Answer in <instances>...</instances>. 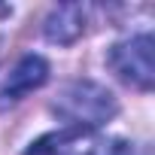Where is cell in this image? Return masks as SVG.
I'll return each mask as SVG.
<instances>
[{
    "instance_id": "obj_3",
    "label": "cell",
    "mask_w": 155,
    "mask_h": 155,
    "mask_svg": "<svg viewBox=\"0 0 155 155\" xmlns=\"http://www.w3.org/2000/svg\"><path fill=\"white\" fill-rule=\"evenodd\" d=\"M107 64L113 67V73L119 79H125L128 85L149 91L155 82V67H152V37L140 34L131 40H122L110 49Z\"/></svg>"
},
{
    "instance_id": "obj_5",
    "label": "cell",
    "mask_w": 155,
    "mask_h": 155,
    "mask_svg": "<svg viewBox=\"0 0 155 155\" xmlns=\"http://www.w3.org/2000/svg\"><path fill=\"white\" fill-rule=\"evenodd\" d=\"M46 37L52 43H61V46H70L76 37L85 31V9L76 6V3H64L58 9H52V15L46 18Z\"/></svg>"
},
{
    "instance_id": "obj_1",
    "label": "cell",
    "mask_w": 155,
    "mask_h": 155,
    "mask_svg": "<svg viewBox=\"0 0 155 155\" xmlns=\"http://www.w3.org/2000/svg\"><path fill=\"white\" fill-rule=\"evenodd\" d=\"M52 110L58 113V119L67 122V128L94 131V128L107 125L119 113V104H116L113 91L104 88L101 82L76 79V82H70V85L61 88V94L52 104Z\"/></svg>"
},
{
    "instance_id": "obj_4",
    "label": "cell",
    "mask_w": 155,
    "mask_h": 155,
    "mask_svg": "<svg viewBox=\"0 0 155 155\" xmlns=\"http://www.w3.org/2000/svg\"><path fill=\"white\" fill-rule=\"evenodd\" d=\"M46 79H49V64H46L40 55H25V58L9 70L3 88H0V104L21 101L25 94L37 91Z\"/></svg>"
},
{
    "instance_id": "obj_2",
    "label": "cell",
    "mask_w": 155,
    "mask_h": 155,
    "mask_svg": "<svg viewBox=\"0 0 155 155\" xmlns=\"http://www.w3.org/2000/svg\"><path fill=\"white\" fill-rule=\"evenodd\" d=\"M25 155H131V152L122 140H107L82 128H61L40 137Z\"/></svg>"
}]
</instances>
